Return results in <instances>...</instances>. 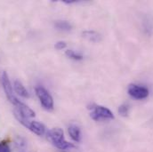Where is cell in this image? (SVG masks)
<instances>
[{"instance_id": "cell-6", "label": "cell", "mask_w": 153, "mask_h": 152, "mask_svg": "<svg viewBox=\"0 0 153 152\" xmlns=\"http://www.w3.org/2000/svg\"><path fill=\"white\" fill-rule=\"evenodd\" d=\"M1 81H2V85H3L4 91V93H5V95H6L8 101H9L12 104H13V103L18 100V98L13 94L12 84H11V82H10V79H9L8 74H7L5 71H4L3 74H2Z\"/></svg>"}, {"instance_id": "cell-11", "label": "cell", "mask_w": 153, "mask_h": 152, "mask_svg": "<svg viewBox=\"0 0 153 152\" xmlns=\"http://www.w3.org/2000/svg\"><path fill=\"white\" fill-rule=\"evenodd\" d=\"M55 28L62 31H70L72 29L71 24L67 21H57L55 22Z\"/></svg>"}, {"instance_id": "cell-10", "label": "cell", "mask_w": 153, "mask_h": 152, "mask_svg": "<svg viewBox=\"0 0 153 152\" xmlns=\"http://www.w3.org/2000/svg\"><path fill=\"white\" fill-rule=\"evenodd\" d=\"M83 36H84V38L88 39L89 41H92V42H98L101 38L100 34L94 30H85L83 32Z\"/></svg>"}, {"instance_id": "cell-8", "label": "cell", "mask_w": 153, "mask_h": 152, "mask_svg": "<svg viewBox=\"0 0 153 152\" xmlns=\"http://www.w3.org/2000/svg\"><path fill=\"white\" fill-rule=\"evenodd\" d=\"M13 88L14 91L17 94H19L20 96L23 97V98H29L30 94L29 92L27 91V89L25 88V86L22 85V83L19 80H15L13 83Z\"/></svg>"}, {"instance_id": "cell-13", "label": "cell", "mask_w": 153, "mask_h": 152, "mask_svg": "<svg viewBox=\"0 0 153 152\" xmlns=\"http://www.w3.org/2000/svg\"><path fill=\"white\" fill-rule=\"evenodd\" d=\"M118 113L122 116H127L129 113V107L127 104H122L118 108Z\"/></svg>"}, {"instance_id": "cell-2", "label": "cell", "mask_w": 153, "mask_h": 152, "mask_svg": "<svg viewBox=\"0 0 153 152\" xmlns=\"http://www.w3.org/2000/svg\"><path fill=\"white\" fill-rule=\"evenodd\" d=\"M13 114L15 118L26 128H28L30 131H31L32 133H34L35 134H37L38 136H42L45 134V126L38 122V121H31L30 120V118H27L23 116H22L21 114H19L17 111L13 110Z\"/></svg>"}, {"instance_id": "cell-4", "label": "cell", "mask_w": 153, "mask_h": 152, "mask_svg": "<svg viewBox=\"0 0 153 152\" xmlns=\"http://www.w3.org/2000/svg\"><path fill=\"white\" fill-rule=\"evenodd\" d=\"M92 110L90 116L94 121H100L102 119H113L114 115L113 113L106 107L101 106V105H94L92 108H89Z\"/></svg>"}, {"instance_id": "cell-1", "label": "cell", "mask_w": 153, "mask_h": 152, "mask_svg": "<svg viewBox=\"0 0 153 152\" xmlns=\"http://www.w3.org/2000/svg\"><path fill=\"white\" fill-rule=\"evenodd\" d=\"M47 140L57 149L61 151H65L71 148H73L74 145L69 142H67L64 138V133L62 129L56 127L49 130L46 133Z\"/></svg>"}, {"instance_id": "cell-3", "label": "cell", "mask_w": 153, "mask_h": 152, "mask_svg": "<svg viewBox=\"0 0 153 152\" xmlns=\"http://www.w3.org/2000/svg\"><path fill=\"white\" fill-rule=\"evenodd\" d=\"M35 91L43 108L46 110H52L53 109V100L48 91L42 86H37Z\"/></svg>"}, {"instance_id": "cell-15", "label": "cell", "mask_w": 153, "mask_h": 152, "mask_svg": "<svg viewBox=\"0 0 153 152\" xmlns=\"http://www.w3.org/2000/svg\"><path fill=\"white\" fill-rule=\"evenodd\" d=\"M66 46H67V44H66V42H64V41H58V42L55 44V45H54V47H55L57 50H62V49H64Z\"/></svg>"}, {"instance_id": "cell-12", "label": "cell", "mask_w": 153, "mask_h": 152, "mask_svg": "<svg viewBox=\"0 0 153 152\" xmlns=\"http://www.w3.org/2000/svg\"><path fill=\"white\" fill-rule=\"evenodd\" d=\"M65 54H66L67 57H69L70 59H72V60H75V61H81V60L84 58L82 54L74 52L73 50H67V51L65 52Z\"/></svg>"}, {"instance_id": "cell-14", "label": "cell", "mask_w": 153, "mask_h": 152, "mask_svg": "<svg viewBox=\"0 0 153 152\" xmlns=\"http://www.w3.org/2000/svg\"><path fill=\"white\" fill-rule=\"evenodd\" d=\"M0 152H11V149L5 142H0Z\"/></svg>"}, {"instance_id": "cell-9", "label": "cell", "mask_w": 153, "mask_h": 152, "mask_svg": "<svg viewBox=\"0 0 153 152\" xmlns=\"http://www.w3.org/2000/svg\"><path fill=\"white\" fill-rule=\"evenodd\" d=\"M69 134L73 141L79 142L81 140V133L79 127L76 125H71L69 127Z\"/></svg>"}, {"instance_id": "cell-7", "label": "cell", "mask_w": 153, "mask_h": 152, "mask_svg": "<svg viewBox=\"0 0 153 152\" xmlns=\"http://www.w3.org/2000/svg\"><path fill=\"white\" fill-rule=\"evenodd\" d=\"M13 105L15 106L14 110H16L19 114H21L22 116H23L27 118H31V117L35 116V112L29 106H27L25 103L19 101V99L13 103Z\"/></svg>"}, {"instance_id": "cell-5", "label": "cell", "mask_w": 153, "mask_h": 152, "mask_svg": "<svg viewBox=\"0 0 153 152\" xmlns=\"http://www.w3.org/2000/svg\"><path fill=\"white\" fill-rule=\"evenodd\" d=\"M127 92L131 97L137 99V100L145 99L149 96V93H150L148 88L142 86V85H135V84L129 85L127 88Z\"/></svg>"}]
</instances>
